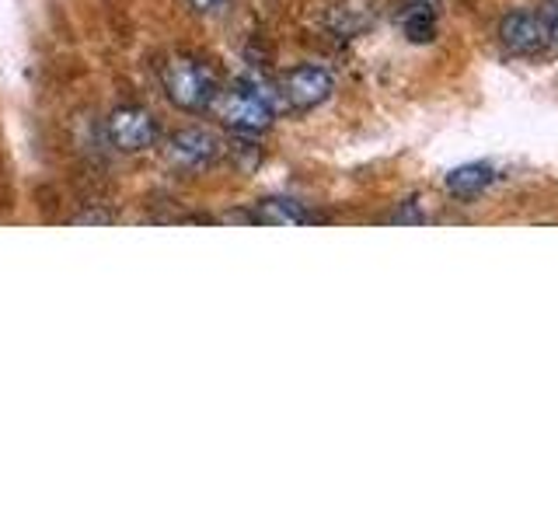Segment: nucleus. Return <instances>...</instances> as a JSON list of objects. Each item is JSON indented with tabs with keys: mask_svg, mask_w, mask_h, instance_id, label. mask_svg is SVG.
Returning <instances> with one entry per match:
<instances>
[{
	"mask_svg": "<svg viewBox=\"0 0 558 523\" xmlns=\"http://www.w3.org/2000/svg\"><path fill=\"white\" fill-rule=\"evenodd\" d=\"M214 109L227 130L255 136L272 126L276 119V92L258 77H241L231 92H220Z\"/></svg>",
	"mask_w": 558,
	"mask_h": 523,
	"instance_id": "obj_1",
	"label": "nucleus"
},
{
	"mask_svg": "<svg viewBox=\"0 0 558 523\" xmlns=\"http://www.w3.org/2000/svg\"><path fill=\"white\" fill-rule=\"evenodd\" d=\"M161 84H165L168 101L182 112L214 109V101L220 95V81L214 74V66L196 57H179V60L165 63Z\"/></svg>",
	"mask_w": 558,
	"mask_h": 523,
	"instance_id": "obj_2",
	"label": "nucleus"
},
{
	"mask_svg": "<svg viewBox=\"0 0 558 523\" xmlns=\"http://www.w3.org/2000/svg\"><path fill=\"white\" fill-rule=\"evenodd\" d=\"M105 133H109L112 147L126 150V154H136V150H147L154 147L157 139V122L147 109H136V105H122L109 115L105 122Z\"/></svg>",
	"mask_w": 558,
	"mask_h": 523,
	"instance_id": "obj_3",
	"label": "nucleus"
},
{
	"mask_svg": "<svg viewBox=\"0 0 558 523\" xmlns=\"http://www.w3.org/2000/svg\"><path fill=\"white\" fill-rule=\"evenodd\" d=\"M279 92L290 101V109L307 112V109H318L322 101H328V95L336 92V77H331L325 66H296L287 74Z\"/></svg>",
	"mask_w": 558,
	"mask_h": 523,
	"instance_id": "obj_4",
	"label": "nucleus"
},
{
	"mask_svg": "<svg viewBox=\"0 0 558 523\" xmlns=\"http://www.w3.org/2000/svg\"><path fill=\"white\" fill-rule=\"evenodd\" d=\"M499 42L513 52V57H534L548 46L545 17L531 11H510L499 22Z\"/></svg>",
	"mask_w": 558,
	"mask_h": 523,
	"instance_id": "obj_5",
	"label": "nucleus"
},
{
	"mask_svg": "<svg viewBox=\"0 0 558 523\" xmlns=\"http://www.w3.org/2000/svg\"><path fill=\"white\" fill-rule=\"evenodd\" d=\"M220 150H223V144L217 139V133L199 130V126L179 130L168 139L171 161L182 165V168H209L220 157Z\"/></svg>",
	"mask_w": 558,
	"mask_h": 523,
	"instance_id": "obj_6",
	"label": "nucleus"
},
{
	"mask_svg": "<svg viewBox=\"0 0 558 523\" xmlns=\"http://www.w3.org/2000/svg\"><path fill=\"white\" fill-rule=\"evenodd\" d=\"M499 179H502L499 168L478 161V165H461V168L447 171L444 185H447L450 196H458V199H475V196H482L485 188H493Z\"/></svg>",
	"mask_w": 558,
	"mask_h": 523,
	"instance_id": "obj_7",
	"label": "nucleus"
},
{
	"mask_svg": "<svg viewBox=\"0 0 558 523\" xmlns=\"http://www.w3.org/2000/svg\"><path fill=\"white\" fill-rule=\"evenodd\" d=\"M398 25L409 42H433L436 35V8L433 0H409L405 11L398 14Z\"/></svg>",
	"mask_w": 558,
	"mask_h": 523,
	"instance_id": "obj_8",
	"label": "nucleus"
},
{
	"mask_svg": "<svg viewBox=\"0 0 558 523\" xmlns=\"http://www.w3.org/2000/svg\"><path fill=\"white\" fill-rule=\"evenodd\" d=\"M255 223H269V227H293V223H307V209L296 199H262L255 206Z\"/></svg>",
	"mask_w": 558,
	"mask_h": 523,
	"instance_id": "obj_9",
	"label": "nucleus"
},
{
	"mask_svg": "<svg viewBox=\"0 0 558 523\" xmlns=\"http://www.w3.org/2000/svg\"><path fill=\"white\" fill-rule=\"evenodd\" d=\"M391 220H395V223H423L426 214H423V206H418V199H405V203H401L398 214H391Z\"/></svg>",
	"mask_w": 558,
	"mask_h": 523,
	"instance_id": "obj_10",
	"label": "nucleus"
},
{
	"mask_svg": "<svg viewBox=\"0 0 558 523\" xmlns=\"http://www.w3.org/2000/svg\"><path fill=\"white\" fill-rule=\"evenodd\" d=\"M185 4L196 11V14H220L231 0H185Z\"/></svg>",
	"mask_w": 558,
	"mask_h": 523,
	"instance_id": "obj_11",
	"label": "nucleus"
},
{
	"mask_svg": "<svg viewBox=\"0 0 558 523\" xmlns=\"http://www.w3.org/2000/svg\"><path fill=\"white\" fill-rule=\"evenodd\" d=\"M545 32H548V42L558 46V11L555 14H545Z\"/></svg>",
	"mask_w": 558,
	"mask_h": 523,
	"instance_id": "obj_12",
	"label": "nucleus"
}]
</instances>
